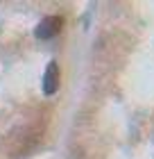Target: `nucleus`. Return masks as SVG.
I'll return each mask as SVG.
<instances>
[{
	"mask_svg": "<svg viewBox=\"0 0 154 159\" xmlns=\"http://www.w3.org/2000/svg\"><path fill=\"white\" fill-rule=\"evenodd\" d=\"M61 27H64V18L59 14H52V16H46L39 25H36L34 34L39 39H52V37H57V34L61 32Z\"/></svg>",
	"mask_w": 154,
	"mask_h": 159,
	"instance_id": "f257e3e1",
	"label": "nucleus"
},
{
	"mask_svg": "<svg viewBox=\"0 0 154 159\" xmlns=\"http://www.w3.org/2000/svg\"><path fill=\"white\" fill-rule=\"evenodd\" d=\"M59 89V66L57 61H50L46 68V75H43V93L46 96H52Z\"/></svg>",
	"mask_w": 154,
	"mask_h": 159,
	"instance_id": "f03ea898",
	"label": "nucleus"
}]
</instances>
